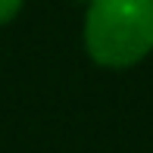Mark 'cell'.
<instances>
[{
    "instance_id": "obj_1",
    "label": "cell",
    "mask_w": 153,
    "mask_h": 153,
    "mask_svg": "<svg viewBox=\"0 0 153 153\" xmlns=\"http://www.w3.org/2000/svg\"><path fill=\"white\" fill-rule=\"evenodd\" d=\"M85 47L106 69L141 62L153 50V0H91Z\"/></svg>"
},
{
    "instance_id": "obj_2",
    "label": "cell",
    "mask_w": 153,
    "mask_h": 153,
    "mask_svg": "<svg viewBox=\"0 0 153 153\" xmlns=\"http://www.w3.org/2000/svg\"><path fill=\"white\" fill-rule=\"evenodd\" d=\"M19 10H22V0H0V25L10 22Z\"/></svg>"
}]
</instances>
